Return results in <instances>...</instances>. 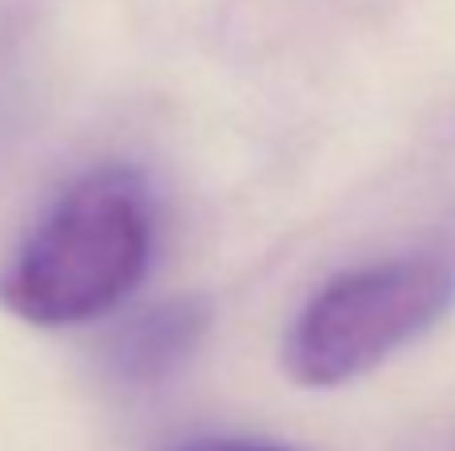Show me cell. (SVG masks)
<instances>
[{"label": "cell", "mask_w": 455, "mask_h": 451, "mask_svg": "<svg viewBox=\"0 0 455 451\" xmlns=\"http://www.w3.org/2000/svg\"><path fill=\"white\" fill-rule=\"evenodd\" d=\"M208 308L200 300H164L120 328L112 340V368L128 384H160L200 348Z\"/></svg>", "instance_id": "3"}, {"label": "cell", "mask_w": 455, "mask_h": 451, "mask_svg": "<svg viewBox=\"0 0 455 451\" xmlns=\"http://www.w3.org/2000/svg\"><path fill=\"white\" fill-rule=\"evenodd\" d=\"M176 451H296L283 444H267V439H240V436H212V439H192Z\"/></svg>", "instance_id": "4"}, {"label": "cell", "mask_w": 455, "mask_h": 451, "mask_svg": "<svg viewBox=\"0 0 455 451\" xmlns=\"http://www.w3.org/2000/svg\"><path fill=\"white\" fill-rule=\"evenodd\" d=\"M455 304V260L435 252L363 264L323 284L291 320L283 368L304 388L360 380L440 324Z\"/></svg>", "instance_id": "2"}, {"label": "cell", "mask_w": 455, "mask_h": 451, "mask_svg": "<svg viewBox=\"0 0 455 451\" xmlns=\"http://www.w3.org/2000/svg\"><path fill=\"white\" fill-rule=\"evenodd\" d=\"M156 212L128 168H92L52 200L0 272V304L24 324L72 328L108 316L144 280Z\"/></svg>", "instance_id": "1"}]
</instances>
